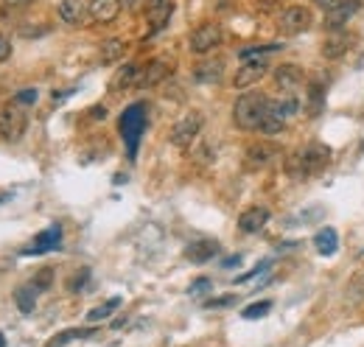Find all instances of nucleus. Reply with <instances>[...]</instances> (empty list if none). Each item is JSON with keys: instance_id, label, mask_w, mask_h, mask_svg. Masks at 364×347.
Masks as SVG:
<instances>
[{"instance_id": "nucleus-35", "label": "nucleus", "mask_w": 364, "mask_h": 347, "mask_svg": "<svg viewBox=\"0 0 364 347\" xmlns=\"http://www.w3.org/2000/svg\"><path fill=\"white\" fill-rule=\"evenodd\" d=\"M269 266H272V261L266 258V261H261V264H258L255 269H249L247 275H238V278H235V283H247V280H252V278H258V275H264V272H266Z\"/></svg>"}, {"instance_id": "nucleus-39", "label": "nucleus", "mask_w": 364, "mask_h": 347, "mask_svg": "<svg viewBox=\"0 0 364 347\" xmlns=\"http://www.w3.org/2000/svg\"><path fill=\"white\" fill-rule=\"evenodd\" d=\"M233 303H235V297L230 294V297H216V300H207L204 306H207V308H227V306H233Z\"/></svg>"}, {"instance_id": "nucleus-32", "label": "nucleus", "mask_w": 364, "mask_h": 347, "mask_svg": "<svg viewBox=\"0 0 364 347\" xmlns=\"http://www.w3.org/2000/svg\"><path fill=\"white\" fill-rule=\"evenodd\" d=\"M269 311H272V303H269V300H261V303H252V306H247L241 317H244V320H261V317H266Z\"/></svg>"}, {"instance_id": "nucleus-14", "label": "nucleus", "mask_w": 364, "mask_h": 347, "mask_svg": "<svg viewBox=\"0 0 364 347\" xmlns=\"http://www.w3.org/2000/svg\"><path fill=\"white\" fill-rule=\"evenodd\" d=\"M171 62L169 59H152L146 67H143V73H141V84L138 87H157L160 81H166L169 76H171Z\"/></svg>"}, {"instance_id": "nucleus-6", "label": "nucleus", "mask_w": 364, "mask_h": 347, "mask_svg": "<svg viewBox=\"0 0 364 347\" xmlns=\"http://www.w3.org/2000/svg\"><path fill=\"white\" fill-rule=\"evenodd\" d=\"M221 45V28H219V22H202V25H196L193 31H190V36H188V48H190V53H196V56H207L210 50H216Z\"/></svg>"}, {"instance_id": "nucleus-26", "label": "nucleus", "mask_w": 364, "mask_h": 347, "mask_svg": "<svg viewBox=\"0 0 364 347\" xmlns=\"http://www.w3.org/2000/svg\"><path fill=\"white\" fill-rule=\"evenodd\" d=\"M286 123L289 121L275 109V104H269V112H266V118H264V123H261L258 132H264V135H280L286 129Z\"/></svg>"}, {"instance_id": "nucleus-15", "label": "nucleus", "mask_w": 364, "mask_h": 347, "mask_svg": "<svg viewBox=\"0 0 364 347\" xmlns=\"http://www.w3.org/2000/svg\"><path fill=\"white\" fill-rule=\"evenodd\" d=\"M141 73H143V67H141L138 62H126V64L118 67V73L112 76L110 90H112V93H124V90H129V87H138V84H141Z\"/></svg>"}, {"instance_id": "nucleus-30", "label": "nucleus", "mask_w": 364, "mask_h": 347, "mask_svg": "<svg viewBox=\"0 0 364 347\" xmlns=\"http://www.w3.org/2000/svg\"><path fill=\"white\" fill-rule=\"evenodd\" d=\"M283 45L280 42H266V45H249V48H241L238 50V59L244 62V59H264L266 53H275V50H280Z\"/></svg>"}, {"instance_id": "nucleus-13", "label": "nucleus", "mask_w": 364, "mask_h": 347, "mask_svg": "<svg viewBox=\"0 0 364 347\" xmlns=\"http://www.w3.org/2000/svg\"><path fill=\"white\" fill-rule=\"evenodd\" d=\"M59 244H62V227L53 224V227L37 233L34 244H31L28 250H22V255H45V252H51V250H59Z\"/></svg>"}, {"instance_id": "nucleus-41", "label": "nucleus", "mask_w": 364, "mask_h": 347, "mask_svg": "<svg viewBox=\"0 0 364 347\" xmlns=\"http://www.w3.org/2000/svg\"><path fill=\"white\" fill-rule=\"evenodd\" d=\"M8 56H11V42H8V36L0 34V62H6Z\"/></svg>"}, {"instance_id": "nucleus-20", "label": "nucleus", "mask_w": 364, "mask_h": 347, "mask_svg": "<svg viewBox=\"0 0 364 347\" xmlns=\"http://www.w3.org/2000/svg\"><path fill=\"white\" fill-rule=\"evenodd\" d=\"M171 14H174V3L171 0H152V6L146 8V17L152 22V31L166 28L169 20H171Z\"/></svg>"}, {"instance_id": "nucleus-8", "label": "nucleus", "mask_w": 364, "mask_h": 347, "mask_svg": "<svg viewBox=\"0 0 364 347\" xmlns=\"http://www.w3.org/2000/svg\"><path fill=\"white\" fill-rule=\"evenodd\" d=\"M269 73V62L266 59H244V64L235 70V76H233V87L235 90H249V87H255L264 76Z\"/></svg>"}, {"instance_id": "nucleus-44", "label": "nucleus", "mask_w": 364, "mask_h": 347, "mask_svg": "<svg viewBox=\"0 0 364 347\" xmlns=\"http://www.w3.org/2000/svg\"><path fill=\"white\" fill-rule=\"evenodd\" d=\"M238 264H241V255H233V258H227L221 266H224V269H233V266H238Z\"/></svg>"}, {"instance_id": "nucleus-25", "label": "nucleus", "mask_w": 364, "mask_h": 347, "mask_svg": "<svg viewBox=\"0 0 364 347\" xmlns=\"http://www.w3.org/2000/svg\"><path fill=\"white\" fill-rule=\"evenodd\" d=\"M124 53H126V42H124V39H118V36H112V39L101 42V48H98V59H101L104 64L121 62V56H124Z\"/></svg>"}, {"instance_id": "nucleus-2", "label": "nucleus", "mask_w": 364, "mask_h": 347, "mask_svg": "<svg viewBox=\"0 0 364 347\" xmlns=\"http://www.w3.org/2000/svg\"><path fill=\"white\" fill-rule=\"evenodd\" d=\"M328 163H331V149L323 146V143H311V146H306L303 151L292 154L286 165H289V174H292V177L306 179V177L320 174Z\"/></svg>"}, {"instance_id": "nucleus-22", "label": "nucleus", "mask_w": 364, "mask_h": 347, "mask_svg": "<svg viewBox=\"0 0 364 347\" xmlns=\"http://www.w3.org/2000/svg\"><path fill=\"white\" fill-rule=\"evenodd\" d=\"M323 109H325V87L323 81H311L306 90V112L308 118H320Z\"/></svg>"}, {"instance_id": "nucleus-3", "label": "nucleus", "mask_w": 364, "mask_h": 347, "mask_svg": "<svg viewBox=\"0 0 364 347\" xmlns=\"http://www.w3.org/2000/svg\"><path fill=\"white\" fill-rule=\"evenodd\" d=\"M143 129H146V104L138 101V104L126 107L124 115H121V137H124L126 151H129L132 160H135V154H138V143H141V137H143Z\"/></svg>"}, {"instance_id": "nucleus-9", "label": "nucleus", "mask_w": 364, "mask_h": 347, "mask_svg": "<svg viewBox=\"0 0 364 347\" xmlns=\"http://www.w3.org/2000/svg\"><path fill=\"white\" fill-rule=\"evenodd\" d=\"M278 157H280V149H278L275 143L261 140V143H252V146L244 151V165H247L249 171H264V168H269Z\"/></svg>"}, {"instance_id": "nucleus-33", "label": "nucleus", "mask_w": 364, "mask_h": 347, "mask_svg": "<svg viewBox=\"0 0 364 347\" xmlns=\"http://www.w3.org/2000/svg\"><path fill=\"white\" fill-rule=\"evenodd\" d=\"M37 98H39V90H37V87H22L20 93H14V98H11V101H14V104H20V107H22V104L28 107V104H37Z\"/></svg>"}, {"instance_id": "nucleus-47", "label": "nucleus", "mask_w": 364, "mask_h": 347, "mask_svg": "<svg viewBox=\"0 0 364 347\" xmlns=\"http://www.w3.org/2000/svg\"><path fill=\"white\" fill-rule=\"evenodd\" d=\"M359 154L364 157V140H362V146H359Z\"/></svg>"}, {"instance_id": "nucleus-21", "label": "nucleus", "mask_w": 364, "mask_h": 347, "mask_svg": "<svg viewBox=\"0 0 364 347\" xmlns=\"http://www.w3.org/2000/svg\"><path fill=\"white\" fill-rule=\"evenodd\" d=\"M348 50H351V36L342 34V31H334V34L323 42V56H325V59H342Z\"/></svg>"}, {"instance_id": "nucleus-5", "label": "nucleus", "mask_w": 364, "mask_h": 347, "mask_svg": "<svg viewBox=\"0 0 364 347\" xmlns=\"http://www.w3.org/2000/svg\"><path fill=\"white\" fill-rule=\"evenodd\" d=\"M202 126H204V118H202V112H199V109L185 112L180 121L171 126V135H169L171 146H177V149H188V146L199 137Z\"/></svg>"}, {"instance_id": "nucleus-12", "label": "nucleus", "mask_w": 364, "mask_h": 347, "mask_svg": "<svg viewBox=\"0 0 364 347\" xmlns=\"http://www.w3.org/2000/svg\"><path fill=\"white\" fill-rule=\"evenodd\" d=\"M266 224H269V210L261 207V205H252V207H247V210L238 216V230H241L244 236H255V233H261Z\"/></svg>"}, {"instance_id": "nucleus-23", "label": "nucleus", "mask_w": 364, "mask_h": 347, "mask_svg": "<svg viewBox=\"0 0 364 347\" xmlns=\"http://www.w3.org/2000/svg\"><path fill=\"white\" fill-rule=\"evenodd\" d=\"M314 247H317V252H320L323 258L337 255V250H339V233H337L334 227H323V230L314 236Z\"/></svg>"}, {"instance_id": "nucleus-42", "label": "nucleus", "mask_w": 364, "mask_h": 347, "mask_svg": "<svg viewBox=\"0 0 364 347\" xmlns=\"http://www.w3.org/2000/svg\"><path fill=\"white\" fill-rule=\"evenodd\" d=\"M90 118H93V121H104V118H107V107H101V104L93 107V109H90Z\"/></svg>"}, {"instance_id": "nucleus-38", "label": "nucleus", "mask_w": 364, "mask_h": 347, "mask_svg": "<svg viewBox=\"0 0 364 347\" xmlns=\"http://www.w3.org/2000/svg\"><path fill=\"white\" fill-rule=\"evenodd\" d=\"M124 6H126V11L141 14V11H146V8L152 6V0H124Z\"/></svg>"}, {"instance_id": "nucleus-18", "label": "nucleus", "mask_w": 364, "mask_h": 347, "mask_svg": "<svg viewBox=\"0 0 364 347\" xmlns=\"http://www.w3.org/2000/svg\"><path fill=\"white\" fill-rule=\"evenodd\" d=\"M219 241H210V238H202V241H193L185 247V258L193 261V264H207L210 258L219 255Z\"/></svg>"}, {"instance_id": "nucleus-31", "label": "nucleus", "mask_w": 364, "mask_h": 347, "mask_svg": "<svg viewBox=\"0 0 364 347\" xmlns=\"http://www.w3.org/2000/svg\"><path fill=\"white\" fill-rule=\"evenodd\" d=\"M31 286L42 294V292H48L51 286H53V269H39L34 278H31Z\"/></svg>"}, {"instance_id": "nucleus-46", "label": "nucleus", "mask_w": 364, "mask_h": 347, "mask_svg": "<svg viewBox=\"0 0 364 347\" xmlns=\"http://www.w3.org/2000/svg\"><path fill=\"white\" fill-rule=\"evenodd\" d=\"M0 347H6V336L3 334H0Z\"/></svg>"}, {"instance_id": "nucleus-1", "label": "nucleus", "mask_w": 364, "mask_h": 347, "mask_svg": "<svg viewBox=\"0 0 364 347\" xmlns=\"http://www.w3.org/2000/svg\"><path fill=\"white\" fill-rule=\"evenodd\" d=\"M269 104H272V98H266L258 90L241 93L238 101L233 104V121H235V126L244 129V132H258L261 123H264V118H266V112H269Z\"/></svg>"}, {"instance_id": "nucleus-11", "label": "nucleus", "mask_w": 364, "mask_h": 347, "mask_svg": "<svg viewBox=\"0 0 364 347\" xmlns=\"http://www.w3.org/2000/svg\"><path fill=\"white\" fill-rule=\"evenodd\" d=\"M303 81H306V73H303L300 64L283 62V64L275 67V84H278V90H280L283 95H294V93L303 87Z\"/></svg>"}, {"instance_id": "nucleus-28", "label": "nucleus", "mask_w": 364, "mask_h": 347, "mask_svg": "<svg viewBox=\"0 0 364 347\" xmlns=\"http://www.w3.org/2000/svg\"><path fill=\"white\" fill-rule=\"evenodd\" d=\"M118 308H121V297H110L107 303L96 306V308L87 314V322H93V325H96V322H104V320H110V317H112Z\"/></svg>"}, {"instance_id": "nucleus-40", "label": "nucleus", "mask_w": 364, "mask_h": 347, "mask_svg": "<svg viewBox=\"0 0 364 347\" xmlns=\"http://www.w3.org/2000/svg\"><path fill=\"white\" fill-rule=\"evenodd\" d=\"M3 3V8H8V11H20V8H28L34 0H0Z\"/></svg>"}, {"instance_id": "nucleus-37", "label": "nucleus", "mask_w": 364, "mask_h": 347, "mask_svg": "<svg viewBox=\"0 0 364 347\" xmlns=\"http://www.w3.org/2000/svg\"><path fill=\"white\" fill-rule=\"evenodd\" d=\"M210 289H213L210 278H199V280H193V283H190V289H188V292H190V294H202V292H210Z\"/></svg>"}, {"instance_id": "nucleus-29", "label": "nucleus", "mask_w": 364, "mask_h": 347, "mask_svg": "<svg viewBox=\"0 0 364 347\" xmlns=\"http://www.w3.org/2000/svg\"><path fill=\"white\" fill-rule=\"evenodd\" d=\"M96 331L93 328H70V331H62V334H56L48 347H65L67 342H73V339H87V336H93Z\"/></svg>"}, {"instance_id": "nucleus-36", "label": "nucleus", "mask_w": 364, "mask_h": 347, "mask_svg": "<svg viewBox=\"0 0 364 347\" xmlns=\"http://www.w3.org/2000/svg\"><path fill=\"white\" fill-rule=\"evenodd\" d=\"M48 31H51L48 25H20V36H25V39H28V36H31V39H34V36H45Z\"/></svg>"}, {"instance_id": "nucleus-45", "label": "nucleus", "mask_w": 364, "mask_h": 347, "mask_svg": "<svg viewBox=\"0 0 364 347\" xmlns=\"http://www.w3.org/2000/svg\"><path fill=\"white\" fill-rule=\"evenodd\" d=\"M67 95H73V90H62V93H51V98H53V101H65Z\"/></svg>"}, {"instance_id": "nucleus-19", "label": "nucleus", "mask_w": 364, "mask_h": 347, "mask_svg": "<svg viewBox=\"0 0 364 347\" xmlns=\"http://www.w3.org/2000/svg\"><path fill=\"white\" fill-rule=\"evenodd\" d=\"M364 303V266H359L353 272V278L348 280L345 286V294H342V306L345 308H359Z\"/></svg>"}, {"instance_id": "nucleus-7", "label": "nucleus", "mask_w": 364, "mask_h": 347, "mask_svg": "<svg viewBox=\"0 0 364 347\" xmlns=\"http://www.w3.org/2000/svg\"><path fill=\"white\" fill-rule=\"evenodd\" d=\"M278 28H280L283 34H289V36L303 34V31H308V28H311V11H308L306 6H289V8H283V11H280V17H278Z\"/></svg>"}, {"instance_id": "nucleus-17", "label": "nucleus", "mask_w": 364, "mask_h": 347, "mask_svg": "<svg viewBox=\"0 0 364 347\" xmlns=\"http://www.w3.org/2000/svg\"><path fill=\"white\" fill-rule=\"evenodd\" d=\"M124 8V0H90V20L93 22H115Z\"/></svg>"}, {"instance_id": "nucleus-27", "label": "nucleus", "mask_w": 364, "mask_h": 347, "mask_svg": "<svg viewBox=\"0 0 364 347\" xmlns=\"http://www.w3.org/2000/svg\"><path fill=\"white\" fill-rule=\"evenodd\" d=\"M37 289L28 283V286H20L17 292H14V303H17V308L22 311V314H31L34 308H37Z\"/></svg>"}, {"instance_id": "nucleus-43", "label": "nucleus", "mask_w": 364, "mask_h": 347, "mask_svg": "<svg viewBox=\"0 0 364 347\" xmlns=\"http://www.w3.org/2000/svg\"><path fill=\"white\" fill-rule=\"evenodd\" d=\"M337 3H339V0H314V6H320L323 11H328V8H334Z\"/></svg>"}, {"instance_id": "nucleus-16", "label": "nucleus", "mask_w": 364, "mask_h": 347, "mask_svg": "<svg viewBox=\"0 0 364 347\" xmlns=\"http://www.w3.org/2000/svg\"><path fill=\"white\" fill-rule=\"evenodd\" d=\"M59 20L65 25H82L90 17V3L84 0H59Z\"/></svg>"}, {"instance_id": "nucleus-24", "label": "nucleus", "mask_w": 364, "mask_h": 347, "mask_svg": "<svg viewBox=\"0 0 364 347\" xmlns=\"http://www.w3.org/2000/svg\"><path fill=\"white\" fill-rule=\"evenodd\" d=\"M224 76V62L221 59H213V62H199L193 67V79L202 81V84H213Z\"/></svg>"}, {"instance_id": "nucleus-10", "label": "nucleus", "mask_w": 364, "mask_h": 347, "mask_svg": "<svg viewBox=\"0 0 364 347\" xmlns=\"http://www.w3.org/2000/svg\"><path fill=\"white\" fill-rule=\"evenodd\" d=\"M359 8H362V0H339L334 8L325 11L323 25H325L328 31H342V28L359 14Z\"/></svg>"}, {"instance_id": "nucleus-4", "label": "nucleus", "mask_w": 364, "mask_h": 347, "mask_svg": "<svg viewBox=\"0 0 364 347\" xmlns=\"http://www.w3.org/2000/svg\"><path fill=\"white\" fill-rule=\"evenodd\" d=\"M25 129H28V112H25L20 104L11 101V104L0 112V137H3L6 143H17V140H22Z\"/></svg>"}, {"instance_id": "nucleus-34", "label": "nucleus", "mask_w": 364, "mask_h": 347, "mask_svg": "<svg viewBox=\"0 0 364 347\" xmlns=\"http://www.w3.org/2000/svg\"><path fill=\"white\" fill-rule=\"evenodd\" d=\"M87 280H90V269H79V275H73V278L67 280V292L79 294V292L87 286Z\"/></svg>"}]
</instances>
